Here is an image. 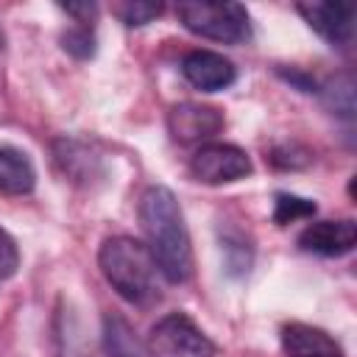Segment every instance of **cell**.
Returning <instances> with one entry per match:
<instances>
[{
    "label": "cell",
    "mask_w": 357,
    "mask_h": 357,
    "mask_svg": "<svg viewBox=\"0 0 357 357\" xmlns=\"http://www.w3.org/2000/svg\"><path fill=\"white\" fill-rule=\"evenodd\" d=\"M251 159L243 148L229 142H206L198 145L190 156V173L201 184H231L251 173Z\"/></svg>",
    "instance_id": "5b68a950"
},
{
    "label": "cell",
    "mask_w": 357,
    "mask_h": 357,
    "mask_svg": "<svg viewBox=\"0 0 357 357\" xmlns=\"http://www.w3.org/2000/svg\"><path fill=\"white\" fill-rule=\"evenodd\" d=\"M223 128V114L206 103H176L167 112V131L181 145H206Z\"/></svg>",
    "instance_id": "8992f818"
},
{
    "label": "cell",
    "mask_w": 357,
    "mask_h": 357,
    "mask_svg": "<svg viewBox=\"0 0 357 357\" xmlns=\"http://www.w3.org/2000/svg\"><path fill=\"white\" fill-rule=\"evenodd\" d=\"M223 257H226V268H229V273H234V276L248 273V265H251V248L243 245V240L223 237Z\"/></svg>",
    "instance_id": "ac0fdd59"
},
{
    "label": "cell",
    "mask_w": 357,
    "mask_h": 357,
    "mask_svg": "<svg viewBox=\"0 0 357 357\" xmlns=\"http://www.w3.org/2000/svg\"><path fill=\"white\" fill-rule=\"evenodd\" d=\"M296 11L332 47H349L354 42V6L351 3H298Z\"/></svg>",
    "instance_id": "52a82bcc"
},
{
    "label": "cell",
    "mask_w": 357,
    "mask_h": 357,
    "mask_svg": "<svg viewBox=\"0 0 357 357\" xmlns=\"http://www.w3.org/2000/svg\"><path fill=\"white\" fill-rule=\"evenodd\" d=\"M357 243L354 220H315L298 234V245L318 257H343Z\"/></svg>",
    "instance_id": "9c48e42d"
},
{
    "label": "cell",
    "mask_w": 357,
    "mask_h": 357,
    "mask_svg": "<svg viewBox=\"0 0 357 357\" xmlns=\"http://www.w3.org/2000/svg\"><path fill=\"white\" fill-rule=\"evenodd\" d=\"M61 45L70 56L75 59H89L95 53V33H92V25H81L75 22L64 36H61Z\"/></svg>",
    "instance_id": "e0dca14e"
},
{
    "label": "cell",
    "mask_w": 357,
    "mask_h": 357,
    "mask_svg": "<svg viewBox=\"0 0 357 357\" xmlns=\"http://www.w3.org/2000/svg\"><path fill=\"white\" fill-rule=\"evenodd\" d=\"M17 268H20V248H17L14 237L0 226V279L14 276Z\"/></svg>",
    "instance_id": "ffe728a7"
},
{
    "label": "cell",
    "mask_w": 357,
    "mask_h": 357,
    "mask_svg": "<svg viewBox=\"0 0 357 357\" xmlns=\"http://www.w3.org/2000/svg\"><path fill=\"white\" fill-rule=\"evenodd\" d=\"M176 17L190 33L201 39L240 45L251 36L248 11L240 3H178Z\"/></svg>",
    "instance_id": "3957f363"
},
{
    "label": "cell",
    "mask_w": 357,
    "mask_h": 357,
    "mask_svg": "<svg viewBox=\"0 0 357 357\" xmlns=\"http://www.w3.org/2000/svg\"><path fill=\"white\" fill-rule=\"evenodd\" d=\"M282 349L287 357H343L340 343L310 324H287L282 329Z\"/></svg>",
    "instance_id": "30bf717a"
},
{
    "label": "cell",
    "mask_w": 357,
    "mask_h": 357,
    "mask_svg": "<svg viewBox=\"0 0 357 357\" xmlns=\"http://www.w3.org/2000/svg\"><path fill=\"white\" fill-rule=\"evenodd\" d=\"M324 100L326 106L340 114V117H354V81L351 75H337L335 81H329L324 86Z\"/></svg>",
    "instance_id": "5bb4252c"
},
{
    "label": "cell",
    "mask_w": 357,
    "mask_h": 357,
    "mask_svg": "<svg viewBox=\"0 0 357 357\" xmlns=\"http://www.w3.org/2000/svg\"><path fill=\"white\" fill-rule=\"evenodd\" d=\"M103 346L109 357H142V349L134 337V329L120 315H106L103 321Z\"/></svg>",
    "instance_id": "4fadbf2b"
},
{
    "label": "cell",
    "mask_w": 357,
    "mask_h": 357,
    "mask_svg": "<svg viewBox=\"0 0 357 357\" xmlns=\"http://www.w3.org/2000/svg\"><path fill=\"white\" fill-rule=\"evenodd\" d=\"M139 226L159 273L170 284L187 282L192 276V243L184 223V212L167 187L153 184L142 192Z\"/></svg>",
    "instance_id": "6da1fadb"
},
{
    "label": "cell",
    "mask_w": 357,
    "mask_h": 357,
    "mask_svg": "<svg viewBox=\"0 0 357 357\" xmlns=\"http://www.w3.org/2000/svg\"><path fill=\"white\" fill-rule=\"evenodd\" d=\"M181 73L201 92L229 89L234 84V78H237L234 64L223 53H215V50H190L181 59Z\"/></svg>",
    "instance_id": "ba28073f"
},
{
    "label": "cell",
    "mask_w": 357,
    "mask_h": 357,
    "mask_svg": "<svg viewBox=\"0 0 357 357\" xmlns=\"http://www.w3.org/2000/svg\"><path fill=\"white\" fill-rule=\"evenodd\" d=\"M312 215H315V201H310V198H301L293 192H279L273 201V220L279 226H287L293 220L312 218Z\"/></svg>",
    "instance_id": "9a60e30c"
},
{
    "label": "cell",
    "mask_w": 357,
    "mask_h": 357,
    "mask_svg": "<svg viewBox=\"0 0 357 357\" xmlns=\"http://www.w3.org/2000/svg\"><path fill=\"white\" fill-rule=\"evenodd\" d=\"M56 162L61 165L64 176H70L73 181H89L100 173V159L75 139H59L56 142Z\"/></svg>",
    "instance_id": "7c38bea8"
},
{
    "label": "cell",
    "mask_w": 357,
    "mask_h": 357,
    "mask_svg": "<svg viewBox=\"0 0 357 357\" xmlns=\"http://www.w3.org/2000/svg\"><path fill=\"white\" fill-rule=\"evenodd\" d=\"M98 268L112 290L128 304L145 307L159 298V268L145 243L128 234L106 237L98 251Z\"/></svg>",
    "instance_id": "7a4b0ae2"
},
{
    "label": "cell",
    "mask_w": 357,
    "mask_h": 357,
    "mask_svg": "<svg viewBox=\"0 0 357 357\" xmlns=\"http://www.w3.org/2000/svg\"><path fill=\"white\" fill-rule=\"evenodd\" d=\"M148 354L151 357H215V346L190 315L170 312L153 324L148 335Z\"/></svg>",
    "instance_id": "277c9868"
},
{
    "label": "cell",
    "mask_w": 357,
    "mask_h": 357,
    "mask_svg": "<svg viewBox=\"0 0 357 357\" xmlns=\"http://www.w3.org/2000/svg\"><path fill=\"white\" fill-rule=\"evenodd\" d=\"M114 11H117V17H120L128 28H139V25L153 22V20L165 11V6H162V3H148V0H134V3L117 6Z\"/></svg>",
    "instance_id": "2e32d148"
},
{
    "label": "cell",
    "mask_w": 357,
    "mask_h": 357,
    "mask_svg": "<svg viewBox=\"0 0 357 357\" xmlns=\"http://www.w3.org/2000/svg\"><path fill=\"white\" fill-rule=\"evenodd\" d=\"M36 187V167L31 156L20 148L0 145V192L28 195Z\"/></svg>",
    "instance_id": "8fae6325"
},
{
    "label": "cell",
    "mask_w": 357,
    "mask_h": 357,
    "mask_svg": "<svg viewBox=\"0 0 357 357\" xmlns=\"http://www.w3.org/2000/svg\"><path fill=\"white\" fill-rule=\"evenodd\" d=\"M271 162L276 167H304L312 162V153L301 145H279V148H273Z\"/></svg>",
    "instance_id": "d6986e66"
},
{
    "label": "cell",
    "mask_w": 357,
    "mask_h": 357,
    "mask_svg": "<svg viewBox=\"0 0 357 357\" xmlns=\"http://www.w3.org/2000/svg\"><path fill=\"white\" fill-rule=\"evenodd\" d=\"M0 50H3V33H0Z\"/></svg>",
    "instance_id": "44dd1931"
}]
</instances>
